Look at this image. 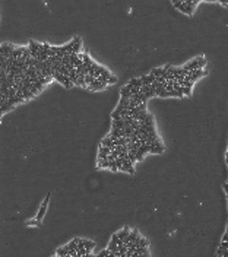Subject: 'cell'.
I'll use <instances>...</instances> for the list:
<instances>
[{
	"mask_svg": "<svg viewBox=\"0 0 228 257\" xmlns=\"http://www.w3.org/2000/svg\"><path fill=\"white\" fill-rule=\"evenodd\" d=\"M206 64V58L203 56H199V57H194L192 58L189 63H186L183 69L187 70V72H194V70H202Z\"/></svg>",
	"mask_w": 228,
	"mask_h": 257,
	"instance_id": "1",
	"label": "cell"
},
{
	"mask_svg": "<svg viewBox=\"0 0 228 257\" xmlns=\"http://www.w3.org/2000/svg\"><path fill=\"white\" fill-rule=\"evenodd\" d=\"M50 193L46 196V199H44V202H43V205H41V208H40V211H38V213H37V216H35V219L37 221H43L44 219V216H46V212H47V206H48V200H50Z\"/></svg>",
	"mask_w": 228,
	"mask_h": 257,
	"instance_id": "2",
	"label": "cell"
},
{
	"mask_svg": "<svg viewBox=\"0 0 228 257\" xmlns=\"http://www.w3.org/2000/svg\"><path fill=\"white\" fill-rule=\"evenodd\" d=\"M120 98H126V100H130L132 98V86L129 83L120 89Z\"/></svg>",
	"mask_w": 228,
	"mask_h": 257,
	"instance_id": "3",
	"label": "cell"
},
{
	"mask_svg": "<svg viewBox=\"0 0 228 257\" xmlns=\"http://www.w3.org/2000/svg\"><path fill=\"white\" fill-rule=\"evenodd\" d=\"M107 85H108V83H105V82H101V80L95 79V82H94L92 85H89V86H88V89H91V91H101V89H104Z\"/></svg>",
	"mask_w": 228,
	"mask_h": 257,
	"instance_id": "4",
	"label": "cell"
},
{
	"mask_svg": "<svg viewBox=\"0 0 228 257\" xmlns=\"http://www.w3.org/2000/svg\"><path fill=\"white\" fill-rule=\"evenodd\" d=\"M122 171H126V172H129V174L135 175V167H133V162H132V161H129V159L126 158V159H124V164H123V168H122Z\"/></svg>",
	"mask_w": 228,
	"mask_h": 257,
	"instance_id": "5",
	"label": "cell"
},
{
	"mask_svg": "<svg viewBox=\"0 0 228 257\" xmlns=\"http://www.w3.org/2000/svg\"><path fill=\"white\" fill-rule=\"evenodd\" d=\"M111 129L124 130V129H126V121L123 120V118H120V120H113V123H111Z\"/></svg>",
	"mask_w": 228,
	"mask_h": 257,
	"instance_id": "6",
	"label": "cell"
},
{
	"mask_svg": "<svg viewBox=\"0 0 228 257\" xmlns=\"http://www.w3.org/2000/svg\"><path fill=\"white\" fill-rule=\"evenodd\" d=\"M73 41H75L73 53H75V54H80V48H82V38H80V37H75V38H73Z\"/></svg>",
	"mask_w": 228,
	"mask_h": 257,
	"instance_id": "7",
	"label": "cell"
},
{
	"mask_svg": "<svg viewBox=\"0 0 228 257\" xmlns=\"http://www.w3.org/2000/svg\"><path fill=\"white\" fill-rule=\"evenodd\" d=\"M130 232H132V229H130L129 226H124L123 229H120V231H118V232H116V234L118 235V238L123 241V240H126V238L129 237V234H130Z\"/></svg>",
	"mask_w": 228,
	"mask_h": 257,
	"instance_id": "8",
	"label": "cell"
},
{
	"mask_svg": "<svg viewBox=\"0 0 228 257\" xmlns=\"http://www.w3.org/2000/svg\"><path fill=\"white\" fill-rule=\"evenodd\" d=\"M140 79H142L143 85H146V86H149V85H152V83H154V82L157 80V78H155L154 75H151V73H149V75H145V76H142Z\"/></svg>",
	"mask_w": 228,
	"mask_h": 257,
	"instance_id": "9",
	"label": "cell"
},
{
	"mask_svg": "<svg viewBox=\"0 0 228 257\" xmlns=\"http://www.w3.org/2000/svg\"><path fill=\"white\" fill-rule=\"evenodd\" d=\"M129 85L132 86V88H140L142 89V86H143V82H142V79L140 78H133L129 80Z\"/></svg>",
	"mask_w": 228,
	"mask_h": 257,
	"instance_id": "10",
	"label": "cell"
},
{
	"mask_svg": "<svg viewBox=\"0 0 228 257\" xmlns=\"http://www.w3.org/2000/svg\"><path fill=\"white\" fill-rule=\"evenodd\" d=\"M165 73V67H155V69H152V72H151V75H154L155 78H160V76H162Z\"/></svg>",
	"mask_w": 228,
	"mask_h": 257,
	"instance_id": "11",
	"label": "cell"
},
{
	"mask_svg": "<svg viewBox=\"0 0 228 257\" xmlns=\"http://www.w3.org/2000/svg\"><path fill=\"white\" fill-rule=\"evenodd\" d=\"M56 254H57V256H62V257H68V256H69V248H68V246H63V247H60V248H57Z\"/></svg>",
	"mask_w": 228,
	"mask_h": 257,
	"instance_id": "12",
	"label": "cell"
},
{
	"mask_svg": "<svg viewBox=\"0 0 228 257\" xmlns=\"http://www.w3.org/2000/svg\"><path fill=\"white\" fill-rule=\"evenodd\" d=\"M97 168H110V161L108 159H97Z\"/></svg>",
	"mask_w": 228,
	"mask_h": 257,
	"instance_id": "13",
	"label": "cell"
},
{
	"mask_svg": "<svg viewBox=\"0 0 228 257\" xmlns=\"http://www.w3.org/2000/svg\"><path fill=\"white\" fill-rule=\"evenodd\" d=\"M53 78L56 79L57 82H60L62 85L64 83V79H66V76L63 75V73H60V72H54V75H53Z\"/></svg>",
	"mask_w": 228,
	"mask_h": 257,
	"instance_id": "14",
	"label": "cell"
},
{
	"mask_svg": "<svg viewBox=\"0 0 228 257\" xmlns=\"http://www.w3.org/2000/svg\"><path fill=\"white\" fill-rule=\"evenodd\" d=\"M98 154H105V155H111L113 152H111V148H108V146H103V145H100V149H98Z\"/></svg>",
	"mask_w": 228,
	"mask_h": 257,
	"instance_id": "15",
	"label": "cell"
},
{
	"mask_svg": "<svg viewBox=\"0 0 228 257\" xmlns=\"http://www.w3.org/2000/svg\"><path fill=\"white\" fill-rule=\"evenodd\" d=\"M110 251H113V253H116V251H118V246L116 244V243H113V241H110L108 243V247H107Z\"/></svg>",
	"mask_w": 228,
	"mask_h": 257,
	"instance_id": "16",
	"label": "cell"
},
{
	"mask_svg": "<svg viewBox=\"0 0 228 257\" xmlns=\"http://www.w3.org/2000/svg\"><path fill=\"white\" fill-rule=\"evenodd\" d=\"M148 246H149L148 240L143 238V237H140V240H139V243H137V247H148Z\"/></svg>",
	"mask_w": 228,
	"mask_h": 257,
	"instance_id": "17",
	"label": "cell"
},
{
	"mask_svg": "<svg viewBox=\"0 0 228 257\" xmlns=\"http://www.w3.org/2000/svg\"><path fill=\"white\" fill-rule=\"evenodd\" d=\"M123 164H124V159L123 158H117L116 159V165H117V168H118V171H122V168H123Z\"/></svg>",
	"mask_w": 228,
	"mask_h": 257,
	"instance_id": "18",
	"label": "cell"
},
{
	"mask_svg": "<svg viewBox=\"0 0 228 257\" xmlns=\"http://www.w3.org/2000/svg\"><path fill=\"white\" fill-rule=\"evenodd\" d=\"M26 225H29V226H40V225H41V222H40V221H37V219H31V221H28V222H26Z\"/></svg>",
	"mask_w": 228,
	"mask_h": 257,
	"instance_id": "19",
	"label": "cell"
},
{
	"mask_svg": "<svg viewBox=\"0 0 228 257\" xmlns=\"http://www.w3.org/2000/svg\"><path fill=\"white\" fill-rule=\"evenodd\" d=\"M85 82H86V85L89 86V85H92V83L95 82V78L91 76V75H88V76H85Z\"/></svg>",
	"mask_w": 228,
	"mask_h": 257,
	"instance_id": "20",
	"label": "cell"
},
{
	"mask_svg": "<svg viewBox=\"0 0 228 257\" xmlns=\"http://www.w3.org/2000/svg\"><path fill=\"white\" fill-rule=\"evenodd\" d=\"M172 6H174L176 9H180V10H182V7L184 6V1H172Z\"/></svg>",
	"mask_w": 228,
	"mask_h": 257,
	"instance_id": "21",
	"label": "cell"
},
{
	"mask_svg": "<svg viewBox=\"0 0 228 257\" xmlns=\"http://www.w3.org/2000/svg\"><path fill=\"white\" fill-rule=\"evenodd\" d=\"M34 86H35V88H37L38 91H40V92L44 89V85H43V83L40 82V79H38V82H35V83H34Z\"/></svg>",
	"mask_w": 228,
	"mask_h": 257,
	"instance_id": "22",
	"label": "cell"
},
{
	"mask_svg": "<svg viewBox=\"0 0 228 257\" xmlns=\"http://www.w3.org/2000/svg\"><path fill=\"white\" fill-rule=\"evenodd\" d=\"M183 88H184V86H183ZM183 92H184V97H190V95H192V88H184Z\"/></svg>",
	"mask_w": 228,
	"mask_h": 257,
	"instance_id": "23",
	"label": "cell"
}]
</instances>
